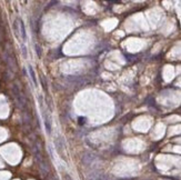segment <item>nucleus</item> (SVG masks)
<instances>
[{
  "instance_id": "423d86ee",
  "label": "nucleus",
  "mask_w": 181,
  "mask_h": 180,
  "mask_svg": "<svg viewBox=\"0 0 181 180\" xmlns=\"http://www.w3.org/2000/svg\"><path fill=\"white\" fill-rule=\"evenodd\" d=\"M61 175H62V180H73L71 178V176L65 170H61Z\"/></svg>"
},
{
  "instance_id": "f03ea898",
  "label": "nucleus",
  "mask_w": 181,
  "mask_h": 180,
  "mask_svg": "<svg viewBox=\"0 0 181 180\" xmlns=\"http://www.w3.org/2000/svg\"><path fill=\"white\" fill-rule=\"evenodd\" d=\"M56 149L58 151V154L60 155V157L62 159H66V145L63 142V140L61 138H56L55 140Z\"/></svg>"
},
{
  "instance_id": "f257e3e1",
  "label": "nucleus",
  "mask_w": 181,
  "mask_h": 180,
  "mask_svg": "<svg viewBox=\"0 0 181 180\" xmlns=\"http://www.w3.org/2000/svg\"><path fill=\"white\" fill-rule=\"evenodd\" d=\"M38 101H39V106L41 108V111H42V118H43V124H45L46 127V131L47 134H51V118L48 111L45 109L43 107V100H42V96H38Z\"/></svg>"
},
{
  "instance_id": "20e7f679",
  "label": "nucleus",
  "mask_w": 181,
  "mask_h": 180,
  "mask_svg": "<svg viewBox=\"0 0 181 180\" xmlns=\"http://www.w3.org/2000/svg\"><path fill=\"white\" fill-rule=\"evenodd\" d=\"M28 72H29V76H30L31 80H32V82H33V86H35L36 88L38 87V80H37V76H36V72L33 68H32V66H28Z\"/></svg>"
},
{
  "instance_id": "39448f33",
  "label": "nucleus",
  "mask_w": 181,
  "mask_h": 180,
  "mask_svg": "<svg viewBox=\"0 0 181 180\" xmlns=\"http://www.w3.org/2000/svg\"><path fill=\"white\" fill-rule=\"evenodd\" d=\"M12 27H14V32H15L16 37H17L18 39H20V35H19V34H20V29H19V22H18V19L14 22Z\"/></svg>"
},
{
  "instance_id": "6e6552de",
  "label": "nucleus",
  "mask_w": 181,
  "mask_h": 180,
  "mask_svg": "<svg viewBox=\"0 0 181 180\" xmlns=\"http://www.w3.org/2000/svg\"><path fill=\"white\" fill-rule=\"evenodd\" d=\"M36 52H37V55L39 56V57L41 56V48L38 45H36Z\"/></svg>"
},
{
  "instance_id": "0eeeda50",
  "label": "nucleus",
  "mask_w": 181,
  "mask_h": 180,
  "mask_svg": "<svg viewBox=\"0 0 181 180\" xmlns=\"http://www.w3.org/2000/svg\"><path fill=\"white\" fill-rule=\"evenodd\" d=\"M21 52H22V56H24V58L27 59V57H28V54H27V48H26V46L22 44L21 45Z\"/></svg>"
},
{
  "instance_id": "7ed1b4c3",
  "label": "nucleus",
  "mask_w": 181,
  "mask_h": 180,
  "mask_svg": "<svg viewBox=\"0 0 181 180\" xmlns=\"http://www.w3.org/2000/svg\"><path fill=\"white\" fill-rule=\"evenodd\" d=\"M18 22H19V29H20L21 39H22L24 42H26V41H27V32H26L25 24H24V21H22L20 18H18Z\"/></svg>"
}]
</instances>
